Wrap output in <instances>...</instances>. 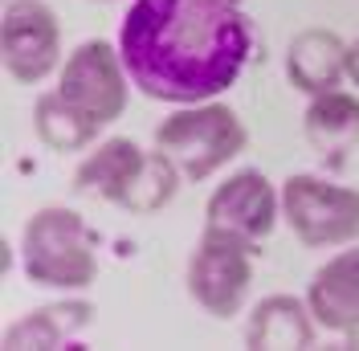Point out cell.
Instances as JSON below:
<instances>
[{
    "instance_id": "17",
    "label": "cell",
    "mask_w": 359,
    "mask_h": 351,
    "mask_svg": "<svg viewBox=\"0 0 359 351\" xmlns=\"http://www.w3.org/2000/svg\"><path fill=\"white\" fill-rule=\"evenodd\" d=\"M347 74L355 78V86H359V41L351 45V49H347Z\"/></svg>"
},
{
    "instance_id": "8",
    "label": "cell",
    "mask_w": 359,
    "mask_h": 351,
    "mask_svg": "<svg viewBox=\"0 0 359 351\" xmlns=\"http://www.w3.org/2000/svg\"><path fill=\"white\" fill-rule=\"evenodd\" d=\"M273 220H278V197H273L266 176L253 172V168L229 176L208 200V225L229 229V233H237L245 241L269 237Z\"/></svg>"
},
{
    "instance_id": "14",
    "label": "cell",
    "mask_w": 359,
    "mask_h": 351,
    "mask_svg": "<svg viewBox=\"0 0 359 351\" xmlns=\"http://www.w3.org/2000/svg\"><path fill=\"white\" fill-rule=\"evenodd\" d=\"M94 319L90 303H57V307H41L29 319L13 323L4 331V347H57L62 339H69L74 331H82Z\"/></svg>"
},
{
    "instance_id": "15",
    "label": "cell",
    "mask_w": 359,
    "mask_h": 351,
    "mask_svg": "<svg viewBox=\"0 0 359 351\" xmlns=\"http://www.w3.org/2000/svg\"><path fill=\"white\" fill-rule=\"evenodd\" d=\"M33 123H37V135H41L49 147H57V152H78V147H86L90 139L98 135V123L86 119L82 110H74L62 94L37 98Z\"/></svg>"
},
{
    "instance_id": "1",
    "label": "cell",
    "mask_w": 359,
    "mask_h": 351,
    "mask_svg": "<svg viewBox=\"0 0 359 351\" xmlns=\"http://www.w3.org/2000/svg\"><path fill=\"white\" fill-rule=\"evenodd\" d=\"M249 25L233 0H131L118 29L127 78L159 102L196 107L237 82Z\"/></svg>"
},
{
    "instance_id": "10",
    "label": "cell",
    "mask_w": 359,
    "mask_h": 351,
    "mask_svg": "<svg viewBox=\"0 0 359 351\" xmlns=\"http://www.w3.org/2000/svg\"><path fill=\"white\" fill-rule=\"evenodd\" d=\"M143 164H147V155L131 139H107L94 155L82 159L74 184H78V192H98L114 204H127V197L135 192L139 176H143Z\"/></svg>"
},
{
    "instance_id": "7",
    "label": "cell",
    "mask_w": 359,
    "mask_h": 351,
    "mask_svg": "<svg viewBox=\"0 0 359 351\" xmlns=\"http://www.w3.org/2000/svg\"><path fill=\"white\" fill-rule=\"evenodd\" d=\"M0 41H4V66L21 82H41L57 66L62 33H57V17L41 0H8Z\"/></svg>"
},
{
    "instance_id": "16",
    "label": "cell",
    "mask_w": 359,
    "mask_h": 351,
    "mask_svg": "<svg viewBox=\"0 0 359 351\" xmlns=\"http://www.w3.org/2000/svg\"><path fill=\"white\" fill-rule=\"evenodd\" d=\"M176 176H180V168L156 147L147 155L143 176H139V184H135V192L127 197L123 208H131V213H156V208H163L172 200V192H176Z\"/></svg>"
},
{
    "instance_id": "13",
    "label": "cell",
    "mask_w": 359,
    "mask_h": 351,
    "mask_svg": "<svg viewBox=\"0 0 359 351\" xmlns=\"http://www.w3.org/2000/svg\"><path fill=\"white\" fill-rule=\"evenodd\" d=\"M314 327L298 298H266L249 319V347H311Z\"/></svg>"
},
{
    "instance_id": "3",
    "label": "cell",
    "mask_w": 359,
    "mask_h": 351,
    "mask_svg": "<svg viewBox=\"0 0 359 351\" xmlns=\"http://www.w3.org/2000/svg\"><path fill=\"white\" fill-rule=\"evenodd\" d=\"M94 241L78 213L41 208L25 225V274L37 286L82 290L94 282Z\"/></svg>"
},
{
    "instance_id": "11",
    "label": "cell",
    "mask_w": 359,
    "mask_h": 351,
    "mask_svg": "<svg viewBox=\"0 0 359 351\" xmlns=\"http://www.w3.org/2000/svg\"><path fill=\"white\" fill-rule=\"evenodd\" d=\"M286 74H290L294 86L311 90V94H327L347 74V45L327 29L298 33L290 53H286Z\"/></svg>"
},
{
    "instance_id": "18",
    "label": "cell",
    "mask_w": 359,
    "mask_h": 351,
    "mask_svg": "<svg viewBox=\"0 0 359 351\" xmlns=\"http://www.w3.org/2000/svg\"><path fill=\"white\" fill-rule=\"evenodd\" d=\"M4 4H8V0H4Z\"/></svg>"
},
{
    "instance_id": "2",
    "label": "cell",
    "mask_w": 359,
    "mask_h": 351,
    "mask_svg": "<svg viewBox=\"0 0 359 351\" xmlns=\"http://www.w3.org/2000/svg\"><path fill=\"white\" fill-rule=\"evenodd\" d=\"M156 147L176 164L180 176H188L196 184V180H208L221 164H229L245 147V127L229 107L196 102V107L159 123Z\"/></svg>"
},
{
    "instance_id": "5",
    "label": "cell",
    "mask_w": 359,
    "mask_h": 351,
    "mask_svg": "<svg viewBox=\"0 0 359 351\" xmlns=\"http://www.w3.org/2000/svg\"><path fill=\"white\" fill-rule=\"evenodd\" d=\"M253 282V241L229 233V229H212L201 237V249L188 265V290L208 314L229 319L237 314Z\"/></svg>"
},
{
    "instance_id": "4",
    "label": "cell",
    "mask_w": 359,
    "mask_h": 351,
    "mask_svg": "<svg viewBox=\"0 0 359 351\" xmlns=\"http://www.w3.org/2000/svg\"><path fill=\"white\" fill-rule=\"evenodd\" d=\"M286 220L298 233V241L311 249L347 245L359 237V192L339 188L318 176H290L282 188Z\"/></svg>"
},
{
    "instance_id": "9",
    "label": "cell",
    "mask_w": 359,
    "mask_h": 351,
    "mask_svg": "<svg viewBox=\"0 0 359 351\" xmlns=\"http://www.w3.org/2000/svg\"><path fill=\"white\" fill-rule=\"evenodd\" d=\"M311 314L318 327L351 335L359 327V245L343 249L311 282Z\"/></svg>"
},
{
    "instance_id": "12",
    "label": "cell",
    "mask_w": 359,
    "mask_h": 351,
    "mask_svg": "<svg viewBox=\"0 0 359 351\" xmlns=\"http://www.w3.org/2000/svg\"><path fill=\"white\" fill-rule=\"evenodd\" d=\"M306 135L318 152L331 155V164H343V152H351L359 143V102L343 90L314 94L306 110Z\"/></svg>"
},
{
    "instance_id": "6",
    "label": "cell",
    "mask_w": 359,
    "mask_h": 351,
    "mask_svg": "<svg viewBox=\"0 0 359 351\" xmlns=\"http://www.w3.org/2000/svg\"><path fill=\"white\" fill-rule=\"evenodd\" d=\"M57 94L74 110H82L98 127L114 123L127 107V66L107 41H86L69 53L62 66V86Z\"/></svg>"
}]
</instances>
